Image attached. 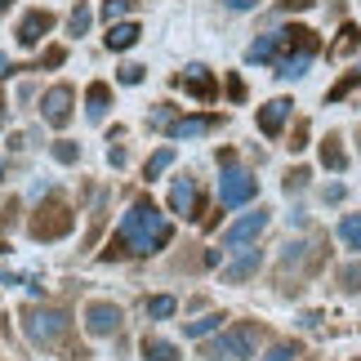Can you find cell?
Here are the masks:
<instances>
[{"instance_id":"cell-1","label":"cell","mask_w":361,"mask_h":361,"mask_svg":"<svg viewBox=\"0 0 361 361\" xmlns=\"http://www.w3.org/2000/svg\"><path fill=\"white\" fill-rule=\"evenodd\" d=\"M170 237H174L170 219H165L152 201H134L130 214L121 219L112 245L103 250V259H121V255H157V250L170 245Z\"/></svg>"},{"instance_id":"cell-2","label":"cell","mask_w":361,"mask_h":361,"mask_svg":"<svg viewBox=\"0 0 361 361\" xmlns=\"http://www.w3.org/2000/svg\"><path fill=\"white\" fill-rule=\"evenodd\" d=\"M317 49H322V45H317V36L308 32V27H281V32H276V59H272L276 76L299 80L312 67Z\"/></svg>"},{"instance_id":"cell-3","label":"cell","mask_w":361,"mask_h":361,"mask_svg":"<svg viewBox=\"0 0 361 361\" xmlns=\"http://www.w3.org/2000/svg\"><path fill=\"white\" fill-rule=\"evenodd\" d=\"M67 312L63 308H27L23 312V335L36 343V348H49V343H59L67 335Z\"/></svg>"},{"instance_id":"cell-4","label":"cell","mask_w":361,"mask_h":361,"mask_svg":"<svg viewBox=\"0 0 361 361\" xmlns=\"http://www.w3.org/2000/svg\"><path fill=\"white\" fill-rule=\"evenodd\" d=\"M224 178H219V197H224V205L228 210H237V205H245V201H255L259 197V183H255V174L250 170H241V165H232V152H224Z\"/></svg>"},{"instance_id":"cell-5","label":"cell","mask_w":361,"mask_h":361,"mask_svg":"<svg viewBox=\"0 0 361 361\" xmlns=\"http://www.w3.org/2000/svg\"><path fill=\"white\" fill-rule=\"evenodd\" d=\"M255 343H259V326H237V330H228V335H219L210 348H205V357L210 361H250L255 357Z\"/></svg>"},{"instance_id":"cell-6","label":"cell","mask_w":361,"mask_h":361,"mask_svg":"<svg viewBox=\"0 0 361 361\" xmlns=\"http://www.w3.org/2000/svg\"><path fill=\"white\" fill-rule=\"evenodd\" d=\"M72 103H76L72 85H54V90H45V99H40V116H45L54 130H63V125L72 121Z\"/></svg>"},{"instance_id":"cell-7","label":"cell","mask_w":361,"mask_h":361,"mask_svg":"<svg viewBox=\"0 0 361 361\" xmlns=\"http://www.w3.org/2000/svg\"><path fill=\"white\" fill-rule=\"evenodd\" d=\"M268 224H272V214L268 210H250V214H241L237 224H232L228 232H224V245H250L255 237H263V232H268Z\"/></svg>"},{"instance_id":"cell-8","label":"cell","mask_w":361,"mask_h":361,"mask_svg":"<svg viewBox=\"0 0 361 361\" xmlns=\"http://www.w3.org/2000/svg\"><path fill=\"white\" fill-rule=\"evenodd\" d=\"M72 232V214L63 205H45L36 219H32V237L36 241H54V237H67Z\"/></svg>"},{"instance_id":"cell-9","label":"cell","mask_w":361,"mask_h":361,"mask_svg":"<svg viewBox=\"0 0 361 361\" xmlns=\"http://www.w3.org/2000/svg\"><path fill=\"white\" fill-rule=\"evenodd\" d=\"M49 32H54V13L49 9H27L23 23H18V45L23 49H36Z\"/></svg>"},{"instance_id":"cell-10","label":"cell","mask_w":361,"mask_h":361,"mask_svg":"<svg viewBox=\"0 0 361 361\" xmlns=\"http://www.w3.org/2000/svg\"><path fill=\"white\" fill-rule=\"evenodd\" d=\"M170 210H174V214H183V219H197V214H201L197 178H174V188H170Z\"/></svg>"},{"instance_id":"cell-11","label":"cell","mask_w":361,"mask_h":361,"mask_svg":"<svg viewBox=\"0 0 361 361\" xmlns=\"http://www.w3.org/2000/svg\"><path fill=\"white\" fill-rule=\"evenodd\" d=\"M116 326H121V308L116 303H85V330L90 335H116Z\"/></svg>"},{"instance_id":"cell-12","label":"cell","mask_w":361,"mask_h":361,"mask_svg":"<svg viewBox=\"0 0 361 361\" xmlns=\"http://www.w3.org/2000/svg\"><path fill=\"white\" fill-rule=\"evenodd\" d=\"M290 107H295L290 99H272V103H263V107H259V130L268 134V138H276V134L286 130V121H290Z\"/></svg>"},{"instance_id":"cell-13","label":"cell","mask_w":361,"mask_h":361,"mask_svg":"<svg viewBox=\"0 0 361 361\" xmlns=\"http://www.w3.org/2000/svg\"><path fill=\"white\" fill-rule=\"evenodd\" d=\"M178 85H183L197 103H210L214 99V76L205 72V67H188V76H178Z\"/></svg>"},{"instance_id":"cell-14","label":"cell","mask_w":361,"mask_h":361,"mask_svg":"<svg viewBox=\"0 0 361 361\" xmlns=\"http://www.w3.org/2000/svg\"><path fill=\"white\" fill-rule=\"evenodd\" d=\"M210 130H219V116H183V121L165 125L170 138H197V134H210Z\"/></svg>"},{"instance_id":"cell-15","label":"cell","mask_w":361,"mask_h":361,"mask_svg":"<svg viewBox=\"0 0 361 361\" xmlns=\"http://www.w3.org/2000/svg\"><path fill=\"white\" fill-rule=\"evenodd\" d=\"M259 263H263V250H245L241 259H232L228 268H224V281H228V286L245 281V276H255V272H259Z\"/></svg>"},{"instance_id":"cell-16","label":"cell","mask_w":361,"mask_h":361,"mask_svg":"<svg viewBox=\"0 0 361 361\" xmlns=\"http://www.w3.org/2000/svg\"><path fill=\"white\" fill-rule=\"evenodd\" d=\"M107 107H112V90L94 80V85L85 90V116H90V121H103V116H107Z\"/></svg>"},{"instance_id":"cell-17","label":"cell","mask_w":361,"mask_h":361,"mask_svg":"<svg viewBox=\"0 0 361 361\" xmlns=\"http://www.w3.org/2000/svg\"><path fill=\"white\" fill-rule=\"evenodd\" d=\"M138 23H112V32H107V49H130L138 45Z\"/></svg>"},{"instance_id":"cell-18","label":"cell","mask_w":361,"mask_h":361,"mask_svg":"<svg viewBox=\"0 0 361 361\" xmlns=\"http://www.w3.org/2000/svg\"><path fill=\"white\" fill-rule=\"evenodd\" d=\"M143 361H178V348H174L170 339L147 335V339H143Z\"/></svg>"},{"instance_id":"cell-19","label":"cell","mask_w":361,"mask_h":361,"mask_svg":"<svg viewBox=\"0 0 361 361\" xmlns=\"http://www.w3.org/2000/svg\"><path fill=\"white\" fill-rule=\"evenodd\" d=\"M339 241L348 250H361V214H343L339 219Z\"/></svg>"},{"instance_id":"cell-20","label":"cell","mask_w":361,"mask_h":361,"mask_svg":"<svg viewBox=\"0 0 361 361\" xmlns=\"http://www.w3.org/2000/svg\"><path fill=\"white\" fill-rule=\"evenodd\" d=\"M322 161H326V170H348V157H343V147H339L335 134L322 143Z\"/></svg>"},{"instance_id":"cell-21","label":"cell","mask_w":361,"mask_h":361,"mask_svg":"<svg viewBox=\"0 0 361 361\" xmlns=\"http://www.w3.org/2000/svg\"><path fill=\"white\" fill-rule=\"evenodd\" d=\"M224 322H228V317H224V312H210V317H201V322H188L183 330H188V335H192V339H205V335H214V330H219V326H224Z\"/></svg>"},{"instance_id":"cell-22","label":"cell","mask_w":361,"mask_h":361,"mask_svg":"<svg viewBox=\"0 0 361 361\" xmlns=\"http://www.w3.org/2000/svg\"><path fill=\"white\" fill-rule=\"evenodd\" d=\"M170 161H174V147H161V152H152V157H147V165H143V178H157V174H165V170H170Z\"/></svg>"},{"instance_id":"cell-23","label":"cell","mask_w":361,"mask_h":361,"mask_svg":"<svg viewBox=\"0 0 361 361\" xmlns=\"http://www.w3.org/2000/svg\"><path fill=\"white\" fill-rule=\"evenodd\" d=\"M178 303L170 295H157V299H147V317H157V322H165V317H174Z\"/></svg>"},{"instance_id":"cell-24","label":"cell","mask_w":361,"mask_h":361,"mask_svg":"<svg viewBox=\"0 0 361 361\" xmlns=\"http://www.w3.org/2000/svg\"><path fill=\"white\" fill-rule=\"evenodd\" d=\"M299 357V343L295 339H281V343H272V353L263 357V361H295Z\"/></svg>"},{"instance_id":"cell-25","label":"cell","mask_w":361,"mask_h":361,"mask_svg":"<svg viewBox=\"0 0 361 361\" xmlns=\"http://www.w3.org/2000/svg\"><path fill=\"white\" fill-rule=\"evenodd\" d=\"M357 45H361V32H357V27L348 23V27H343V32H339V45H335V54L343 59V54H353Z\"/></svg>"},{"instance_id":"cell-26","label":"cell","mask_w":361,"mask_h":361,"mask_svg":"<svg viewBox=\"0 0 361 361\" xmlns=\"http://www.w3.org/2000/svg\"><path fill=\"white\" fill-rule=\"evenodd\" d=\"M67 32H72V36H85V32H90V9H85V5L72 9V18H67Z\"/></svg>"},{"instance_id":"cell-27","label":"cell","mask_w":361,"mask_h":361,"mask_svg":"<svg viewBox=\"0 0 361 361\" xmlns=\"http://www.w3.org/2000/svg\"><path fill=\"white\" fill-rule=\"evenodd\" d=\"M49 152H54V161H59V165H76L80 161V147L76 143H54Z\"/></svg>"},{"instance_id":"cell-28","label":"cell","mask_w":361,"mask_h":361,"mask_svg":"<svg viewBox=\"0 0 361 361\" xmlns=\"http://www.w3.org/2000/svg\"><path fill=\"white\" fill-rule=\"evenodd\" d=\"M130 5H134V0H107V5H103V18H107V23L125 18V13H130Z\"/></svg>"},{"instance_id":"cell-29","label":"cell","mask_w":361,"mask_h":361,"mask_svg":"<svg viewBox=\"0 0 361 361\" xmlns=\"http://www.w3.org/2000/svg\"><path fill=\"white\" fill-rule=\"evenodd\" d=\"M339 281L348 286V290H361V263H353V268H343V272H339Z\"/></svg>"},{"instance_id":"cell-30","label":"cell","mask_w":361,"mask_h":361,"mask_svg":"<svg viewBox=\"0 0 361 361\" xmlns=\"http://www.w3.org/2000/svg\"><path fill=\"white\" fill-rule=\"evenodd\" d=\"M121 80H125V85H138V80H143V67H138V63L121 67Z\"/></svg>"},{"instance_id":"cell-31","label":"cell","mask_w":361,"mask_h":361,"mask_svg":"<svg viewBox=\"0 0 361 361\" xmlns=\"http://www.w3.org/2000/svg\"><path fill=\"white\" fill-rule=\"evenodd\" d=\"M357 85H361V76H348V80H339V85L330 90V99H343V94H348V90H357Z\"/></svg>"},{"instance_id":"cell-32","label":"cell","mask_w":361,"mask_h":361,"mask_svg":"<svg viewBox=\"0 0 361 361\" xmlns=\"http://www.w3.org/2000/svg\"><path fill=\"white\" fill-rule=\"evenodd\" d=\"M63 59H67L63 49H45V54H40V67H59Z\"/></svg>"},{"instance_id":"cell-33","label":"cell","mask_w":361,"mask_h":361,"mask_svg":"<svg viewBox=\"0 0 361 361\" xmlns=\"http://www.w3.org/2000/svg\"><path fill=\"white\" fill-rule=\"evenodd\" d=\"M303 183H308V170H290V174H286V188H290V192L303 188Z\"/></svg>"},{"instance_id":"cell-34","label":"cell","mask_w":361,"mask_h":361,"mask_svg":"<svg viewBox=\"0 0 361 361\" xmlns=\"http://www.w3.org/2000/svg\"><path fill=\"white\" fill-rule=\"evenodd\" d=\"M228 94L241 103V99H245V80H241V76H232V80H228Z\"/></svg>"},{"instance_id":"cell-35","label":"cell","mask_w":361,"mask_h":361,"mask_svg":"<svg viewBox=\"0 0 361 361\" xmlns=\"http://www.w3.org/2000/svg\"><path fill=\"white\" fill-rule=\"evenodd\" d=\"M259 0H228V9H237V13H245V9H255Z\"/></svg>"},{"instance_id":"cell-36","label":"cell","mask_w":361,"mask_h":361,"mask_svg":"<svg viewBox=\"0 0 361 361\" xmlns=\"http://www.w3.org/2000/svg\"><path fill=\"white\" fill-rule=\"evenodd\" d=\"M0 76H13V72H9V59H5V54H0Z\"/></svg>"},{"instance_id":"cell-37","label":"cell","mask_w":361,"mask_h":361,"mask_svg":"<svg viewBox=\"0 0 361 361\" xmlns=\"http://www.w3.org/2000/svg\"><path fill=\"white\" fill-rule=\"evenodd\" d=\"M5 9H9V0H0V13H5Z\"/></svg>"},{"instance_id":"cell-38","label":"cell","mask_w":361,"mask_h":361,"mask_svg":"<svg viewBox=\"0 0 361 361\" xmlns=\"http://www.w3.org/2000/svg\"><path fill=\"white\" fill-rule=\"evenodd\" d=\"M0 178H5V161H0Z\"/></svg>"},{"instance_id":"cell-39","label":"cell","mask_w":361,"mask_h":361,"mask_svg":"<svg viewBox=\"0 0 361 361\" xmlns=\"http://www.w3.org/2000/svg\"><path fill=\"white\" fill-rule=\"evenodd\" d=\"M5 250H9V245H0V255H5Z\"/></svg>"}]
</instances>
